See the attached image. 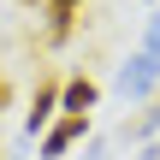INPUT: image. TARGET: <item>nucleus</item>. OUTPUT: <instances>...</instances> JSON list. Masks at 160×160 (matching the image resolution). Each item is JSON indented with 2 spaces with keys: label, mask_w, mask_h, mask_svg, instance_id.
Masks as SVG:
<instances>
[{
  "label": "nucleus",
  "mask_w": 160,
  "mask_h": 160,
  "mask_svg": "<svg viewBox=\"0 0 160 160\" xmlns=\"http://www.w3.org/2000/svg\"><path fill=\"white\" fill-rule=\"evenodd\" d=\"M154 83H160V48H154V42H142V48L131 53V65L119 71V95H125V101H148Z\"/></svg>",
  "instance_id": "obj_1"
},
{
  "label": "nucleus",
  "mask_w": 160,
  "mask_h": 160,
  "mask_svg": "<svg viewBox=\"0 0 160 160\" xmlns=\"http://www.w3.org/2000/svg\"><path fill=\"white\" fill-rule=\"evenodd\" d=\"M83 131H89V113H65L59 125H48L42 131V160H59L71 142H83Z\"/></svg>",
  "instance_id": "obj_2"
},
{
  "label": "nucleus",
  "mask_w": 160,
  "mask_h": 160,
  "mask_svg": "<svg viewBox=\"0 0 160 160\" xmlns=\"http://www.w3.org/2000/svg\"><path fill=\"white\" fill-rule=\"evenodd\" d=\"M59 89H65V83H53V77L36 89V101H30V119H24V131H30V137H36V131L53 119V107H59Z\"/></svg>",
  "instance_id": "obj_3"
},
{
  "label": "nucleus",
  "mask_w": 160,
  "mask_h": 160,
  "mask_svg": "<svg viewBox=\"0 0 160 160\" xmlns=\"http://www.w3.org/2000/svg\"><path fill=\"white\" fill-rule=\"evenodd\" d=\"M71 24H77V0H48V42H71Z\"/></svg>",
  "instance_id": "obj_4"
},
{
  "label": "nucleus",
  "mask_w": 160,
  "mask_h": 160,
  "mask_svg": "<svg viewBox=\"0 0 160 160\" xmlns=\"http://www.w3.org/2000/svg\"><path fill=\"white\" fill-rule=\"evenodd\" d=\"M59 107H65V113H89V107H95V83H89V77H71V83L59 89Z\"/></svg>",
  "instance_id": "obj_5"
},
{
  "label": "nucleus",
  "mask_w": 160,
  "mask_h": 160,
  "mask_svg": "<svg viewBox=\"0 0 160 160\" xmlns=\"http://www.w3.org/2000/svg\"><path fill=\"white\" fill-rule=\"evenodd\" d=\"M154 131H160V107H142L137 119H125V131H119V137H125V142H148Z\"/></svg>",
  "instance_id": "obj_6"
},
{
  "label": "nucleus",
  "mask_w": 160,
  "mask_h": 160,
  "mask_svg": "<svg viewBox=\"0 0 160 160\" xmlns=\"http://www.w3.org/2000/svg\"><path fill=\"white\" fill-rule=\"evenodd\" d=\"M0 107H6V83H0Z\"/></svg>",
  "instance_id": "obj_7"
},
{
  "label": "nucleus",
  "mask_w": 160,
  "mask_h": 160,
  "mask_svg": "<svg viewBox=\"0 0 160 160\" xmlns=\"http://www.w3.org/2000/svg\"><path fill=\"white\" fill-rule=\"evenodd\" d=\"M24 6H36V0H24Z\"/></svg>",
  "instance_id": "obj_8"
}]
</instances>
